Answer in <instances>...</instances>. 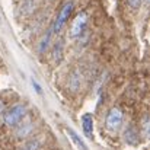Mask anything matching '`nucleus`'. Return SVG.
Listing matches in <instances>:
<instances>
[{
	"label": "nucleus",
	"mask_w": 150,
	"mask_h": 150,
	"mask_svg": "<svg viewBox=\"0 0 150 150\" xmlns=\"http://www.w3.org/2000/svg\"><path fill=\"white\" fill-rule=\"evenodd\" d=\"M66 133H67V136L70 137V140L74 143V146L77 147V150H89L88 146H86V143L80 139V136H79L73 128H66Z\"/></svg>",
	"instance_id": "obj_6"
},
{
	"label": "nucleus",
	"mask_w": 150,
	"mask_h": 150,
	"mask_svg": "<svg viewBox=\"0 0 150 150\" xmlns=\"http://www.w3.org/2000/svg\"><path fill=\"white\" fill-rule=\"evenodd\" d=\"M122 120H124V114L118 106H112L105 118V125L109 131H118L122 125Z\"/></svg>",
	"instance_id": "obj_3"
},
{
	"label": "nucleus",
	"mask_w": 150,
	"mask_h": 150,
	"mask_svg": "<svg viewBox=\"0 0 150 150\" xmlns=\"http://www.w3.org/2000/svg\"><path fill=\"white\" fill-rule=\"evenodd\" d=\"M73 7H74L73 0L64 1V4L61 6V9H60V12H58V15H57L55 21H54V25L51 26L54 34H60L61 32V29L64 28V25L67 23V21H69V18H70V15L73 12Z\"/></svg>",
	"instance_id": "obj_2"
},
{
	"label": "nucleus",
	"mask_w": 150,
	"mask_h": 150,
	"mask_svg": "<svg viewBox=\"0 0 150 150\" xmlns=\"http://www.w3.org/2000/svg\"><path fill=\"white\" fill-rule=\"evenodd\" d=\"M86 26H88V15H86L85 12H82V13H79V15L73 19L71 28H70V35H71L73 38L80 37V35L85 32Z\"/></svg>",
	"instance_id": "obj_4"
},
{
	"label": "nucleus",
	"mask_w": 150,
	"mask_h": 150,
	"mask_svg": "<svg viewBox=\"0 0 150 150\" xmlns=\"http://www.w3.org/2000/svg\"><path fill=\"white\" fill-rule=\"evenodd\" d=\"M124 140L128 144H131V146H136L139 143V133H137V130L133 125H128L124 130Z\"/></svg>",
	"instance_id": "obj_7"
},
{
	"label": "nucleus",
	"mask_w": 150,
	"mask_h": 150,
	"mask_svg": "<svg viewBox=\"0 0 150 150\" xmlns=\"http://www.w3.org/2000/svg\"><path fill=\"white\" fill-rule=\"evenodd\" d=\"M25 114H26L25 105H22V103L13 105V106H10V108L3 114V122H4L7 127H15V125H18V124L25 118Z\"/></svg>",
	"instance_id": "obj_1"
},
{
	"label": "nucleus",
	"mask_w": 150,
	"mask_h": 150,
	"mask_svg": "<svg viewBox=\"0 0 150 150\" xmlns=\"http://www.w3.org/2000/svg\"><path fill=\"white\" fill-rule=\"evenodd\" d=\"M143 131H144V137H147L149 136V117L147 115H144L143 118Z\"/></svg>",
	"instance_id": "obj_12"
},
{
	"label": "nucleus",
	"mask_w": 150,
	"mask_h": 150,
	"mask_svg": "<svg viewBox=\"0 0 150 150\" xmlns=\"http://www.w3.org/2000/svg\"><path fill=\"white\" fill-rule=\"evenodd\" d=\"M127 3H128V6L131 7V9H134V10H137L140 6H142V3H143V0H127Z\"/></svg>",
	"instance_id": "obj_11"
},
{
	"label": "nucleus",
	"mask_w": 150,
	"mask_h": 150,
	"mask_svg": "<svg viewBox=\"0 0 150 150\" xmlns=\"http://www.w3.org/2000/svg\"><path fill=\"white\" fill-rule=\"evenodd\" d=\"M32 88H35L37 93H42V89H41V86L37 83V80H32Z\"/></svg>",
	"instance_id": "obj_13"
},
{
	"label": "nucleus",
	"mask_w": 150,
	"mask_h": 150,
	"mask_svg": "<svg viewBox=\"0 0 150 150\" xmlns=\"http://www.w3.org/2000/svg\"><path fill=\"white\" fill-rule=\"evenodd\" d=\"M52 35H54V32H52V28H50V29L45 32V35L42 37V40L40 41V47H38V51H40L41 54H44L45 51L48 50V47H50V44H51V40H52Z\"/></svg>",
	"instance_id": "obj_8"
},
{
	"label": "nucleus",
	"mask_w": 150,
	"mask_h": 150,
	"mask_svg": "<svg viewBox=\"0 0 150 150\" xmlns=\"http://www.w3.org/2000/svg\"><path fill=\"white\" fill-rule=\"evenodd\" d=\"M40 147H41V142L38 139H29L21 146V150H40Z\"/></svg>",
	"instance_id": "obj_10"
},
{
	"label": "nucleus",
	"mask_w": 150,
	"mask_h": 150,
	"mask_svg": "<svg viewBox=\"0 0 150 150\" xmlns=\"http://www.w3.org/2000/svg\"><path fill=\"white\" fill-rule=\"evenodd\" d=\"M82 128L86 137H93V117L92 114H83L82 115Z\"/></svg>",
	"instance_id": "obj_5"
},
{
	"label": "nucleus",
	"mask_w": 150,
	"mask_h": 150,
	"mask_svg": "<svg viewBox=\"0 0 150 150\" xmlns=\"http://www.w3.org/2000/svg\"><path fill=\"white\" fill-rule=\"evenodd\" d=\"M143 1H146V3H147V1H149V0H143Z\"/></svg>",
	"instance_id": "obj_14"
},
{
	"label": "nucleus",
	"mask_w": 150,
	"mask_h": 150,
	"mask_svg": "<svg viewBox=\"0 0 150 150\" xmlns=\"http://www.w3.org/2000/svg\"><path fill=\"white\" fill-rule=\"evenodd\" d=\"M52 58H54V63H60L61 61V58H63V41H57L54 44Z\"/></svg>",
	"instance_id": "obj_9"
}]
</instances>
